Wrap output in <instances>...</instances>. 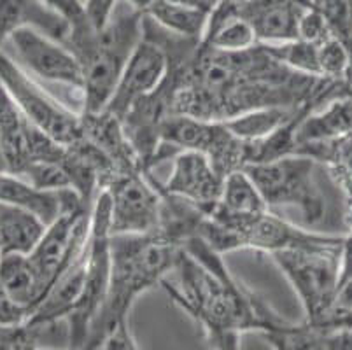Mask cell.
<instances>
[{"label":"cell","mask_w":352,"mask_h":350,"mask_svg":"<svg viewBox=\"0 0 352 350\" xmlns=\"http://www.w3.org/2000/svg\"><path fill=\"white\" fill-rule=\"evenodd\" d=\"M347 88V83L291 70L263 44L244 51H219L201 43L197 53L182 62L172 114L226 121L256 109H319L345 95Z\"/></svg>","instance_id":"obj_1"},{"label":"cell","mask_w":352,"mask_h":350,"mask_svg":"<svg viewBox=\"0 0 352 350\" xmlns=\"http://www.w3.org/2000/svg\"><path fill=\"white\" fill-rule=\"evenodd\" d=\"M175 272L177 282L163 281L168 298L200 327L210 350H240L245 333L263 335L277 312L239 284L223 256L198 237L186 240Z\"/></svg>","instance_id":"obj_2"},{"label":"cell","mask_w":352,"mask_h":350,"mask_svg":"<svg viewBox=\"0 0 352 350\" xmlns=\"http://www.w3.org/2000/svg\"><path fill=\"white\" fill-rule=\"evenodd\" d=\"M182 245L160 231L147 235L111 237V278L100 312L89 327L82 350H100L102 343L123 320L146 291L162 285L175 272Z\"/></svg>","instance_id":"obj_3"},{"label":"cell","mask_w":352,"mask_h":350,"mask_svg":"<svg viewBox=\"0 0 352 350\" xmlns=\"http://www.w3.org/2000/svg\"><path fill=\"white\" fill-rule=\"evenodd\" d=\"M244 170L258 186L268 210L296 208L309 230L326 235H345L349 231L340 186L319 160L291 154Z\"/></svg>","instance_id":"obj_4"},{"label":"cell","mask_w":352,"mask_h":350,"mask_svg":"<svg viewBox=\"0 0 352 350\" xmlns=\"http://www.w3.org/2000/svg\"><path fill=\"white\" fill-rule=\"evenodd\" d=\"M144 39V14L121 0L107 23L95 28L89 19L70 27L65 46L82 67V102L85 114L107 109L124 65Z\"/></svg>","instance_id":"obj_5"},{"label":"cell","mask_w":352,"mask_h":350,"mask_svg":"<svg viewBox=\"0 0 352 350\" xmlns=\"http://www.w3.org/2000/svg\"><path fill=\"white\" fill-rule=\"evenodd\" d=\"M344 235L328 243L274 252L272 259L293 285L303 307V322L316 327L331 308L340 282V247Z\"/></svg>","instance_id":"obj_6"},{"label":"cell","mask_w":352,"mask_h":350,"mask_svg":"<svg viewBox=\"0 0 352 350\" xmlns=\"http://www.w3.org/2000/svg\"><path fill=\"white\" fill-rule=\"evenodd\" d=\"M111 226H109V198L100 191L91 210L88 243H86V277L82 294L70 314L69 347L85 349L89 327L100 312L111 278Z\"/></svg>","instance_id":"obj_7"},{"label":"cell","mask_w":352,"mask_h":350,"mask_svg":"<svg viewBox=\"0 0 352 350\" xmlns=\"http://www.w3.org/2000/svg\"><path fill=\"white\" fill-rule=\"evenodd\" d=\"M0 85L11 95L25 118L62 146L82 139L81 112H76L47 93L30 74L0 50Z\"/></svg>","instance_id":"obj_8"},{"label":"cell","mask_w":352,"mask_h":350,"mask_svg":"<svg viewBox=\"0 0 352 350\" xmlns=\"http://www.w3.org/2000/svg\"><path fill=\"white\" fill-rule=\"evenodd\" d=\"M104 191L111 235H147L160 230L162 184L151 172L116 173Z\"/></svg>","instance_id":"obj_9"},{"label":"cell","mask_w":352,"mask_h":350,"mask_svg":"<svg viewBox=\"0 0 352 350\" xmlns=\"http://www.w3.org/2000/svg\"><path fill=\"white\" fill-rule=\"evenodd\" d=\"M162 144L175 154L181 151L201 153L223 177L245 166V142L235 137L223 121L172 114L163 124Z\"/></svg>","instance_id":"obj_10"},{"label":"cell","mask_w":352,"mask_h":350,"mask_svg":"<svg viewBox=\"0 0 352 350\" xmlns=\"http://www.w3.org/2000/svg\"><path fill=\"white\" fill-rule=\"evenodd\" d=\"M4 46L11 47L12 54L9 56L30 76L82 91V67L65 44L56 43L34 28H21L6 41Z\"/></svg>","instance_id":"obj_11"},{"label":"cell","mask_w":352,"mask_h":350,"mask_svg":"<svg viewBox=\"0 0 352 350\" xmlns=\"http://www.w3.org/2000/svg\"><path fill=\"white\" fill-rule=\"evenodd\" d=\"M225 177L212 163L197 151H181L172 158V172L162 189L168 195L190 201L209 216L217 207Z\"/></svg>","instance_id":"obj_12"},{"label":"cell","mask_w":352,"mask_h":350,"mask_svg":"<svg viewBox=\"0 0 352 350\" xmlns=\"http://www.w3.org/2000/svg\"><path fill=\"white\" fill-rule=\"evenodd\" d=\"M166 70L168 62L162 47L144 37L124 65L113 98L105 111L121 120L137 100L153 93L162 85Z\"/></svg>","instance_id":"obj_13"},{"label":"cell","mask_w":352,"mask_h":350,"mask_svg":"<svg viewBox=\"0 0 352 350\" xmlns=\"http://www.w3.org/2000/svg\"><path fill=\"white\" fill-rule=\"evenodd\" d=\"M236 14L251 25L258 44H283L298 39L300 18L309 0H233Z\"/></svg>","instance_id":"obj_14"},{"label":"cell","mask_w":352,"mask_h":350,"mask_svg":"<svg viewBox=\"0 0 352 350\" xmlns=\"http://www.w3.org/2000/svg\"><path fill=\"white\" fill-rule=\"evenodd\" d=\"M352 137V93L335 96L309 112L296 128V154Z\"/></svg>","instance_id":"obj_15"},{"label":"cell","mask_w":352,"mask_h":350,"mask_svg":"<svg viewBox=\"0 0 352 350\" xmlns=\"http://www.w3.org/2000/svg\"><path fill=\"white\" fill-rule=\"evenodd\" d=\"M82 201L72 189L46 191L27 179L14 173H0V204L23 208L39 217L44 224H51L69 205ZM85 204V201H82Z\"/></svg>","instance_id":"obj_16"},{"label":"cell","mask_w":352,"mask_h":350,"mask_svg":"<svg viewBox=\"0 0 352 350\" xmlns=\"http://www.w3.org/2000/svg\"><path fill=\"white\" fill-rule=\"evenodd\" d=\"M21 28H34L62 44L70 35L69 21L41 0H0V47Z\"/></svg>","instance_id":"obj_17"},{"label":"cell","mask_w":352,"mask_h":350,"mask_svg":"<svg viewBox=\"0 0 352 350\" xmlns=\"http://www.w3.org/2000/svg\"><path fill=\"white\" fill-rule=\"evenodd\" d=\"M81 120L82 137L95 144L111 160L116 173L146 172L139 154L124 133L120 118L109 111H102L95 114L81 112Z\"/></svg>","instance_id":"obj_18"},{"label":"cell","mask_w":352,"mask_h":350,"mask_svg":"<svg viewBox=\"0 0 352 350\" xmlns=\"http://www.w3.org/2000/svg\"><path fill=\"white\" fill-rule=\"evenodd\" d=\"M30 131L32 123L0 85V147L9 173L21 175L28 166Z\"/></svg>","instance_id":"obj_19"},{"label":"cell","mask_w":352,"mask_h":350,"mask_svg":"<svg viewBox=\"0 0 352 350\" xmlns=\"http://www.w3.org/2000/svg\"><path fill=\"white\" fill-rule=\"evenodd\" d=\"M46 231V224L23 208L0 204V252L30 254Z\"/></svg>","instance_id":"obj_20"},{"label":"cell","mask_w":352,"mask_h":350,"mask_svg":"<svg viewBox=\"0 0 352 350\" xmlns=\"http://www.w3.org/2000/svg\"><path fill=\"white\" fill-rule=\"evenodd\" d=\"M0 275L4 282V289L9 300L25 310L30 319L35 308L43 301V291L34 274L27 254L2 256L0 261Z\"/></svg>","instance_id":"obj_21"},{"label":"cell","mask_w":352,"mask_h":350,"mask_svg":"<svg viewBox=\"0 0 352 350\" xmlns=\"http://www.w3.org/2000/svg\"><path fill=\"white\" fill-rule=\"evenodd\" d=\"M268 210L265 198L244 168L228 173L223 181L221 200L212 212L232 217L259 216Z\"/></svg>","instance_id":"obj_22"},{"label":"cell","mask_w":352,"mask_h":350,"mask_svg":"<svg viewBox=\"0 0 352 350\" xmlns=\"http://www.w3.org/2000/svg\"><path fill=\"white\" fill-rule=\"evenodd\" d=\"M142 14L156 21L160 27L174 32V34L191 39H200L201 41L204 34H206L210 12L195 8H186V6L155 2L149 8H146Z\"/></svg>","instance_id":"obj_23"},{"label":"cell","mask_w":352,"mask_h":350,"mask_svg":"<svg viewBox=\"0 0 352 350\" xmlns=\"http://www.w3.org/2000/svg\"><path fill=\"white\" fill-rule=\"evenodd\" d=\"M312 107V105H307ZM303 109V107H302ZM316 109V107H314ZM300 109H284V107H267L256 109V111L244 112L239 114L232 120H226L223 123L226 124L230 131L240 140L249 142V140L263 139L272 131H275L279 127H283L287 120H291Z\"/></svg>","instance_id":"obj_24"},{"label":"cell","mask_w":352,"mask_h":350,"mask_svg":"<svg viewBox=\"0 0 352 350\" xmlns=\"http://www.w3.org/2000/svg\"><path fill=\"white\" fill-rule=\"evenodd\" d=\"M268 343H279L284 350H331L328 338L309 324H291L283 317H277L263 333Z\"/></svg>","instance_id":"obj_25"},{"label":"cell","mask_w":352,"mask_h":350,"mask_svg":"<svg viewBox=\"0 0 352 350\" xmlns=\"http://www.w3.org/2000/svg\"><path fill=\"white\" fill-rule=\"evenodd\" d=\"M268 53L280 62L283 65L289 67L291 70H296L305 76L321 77L319 72V46L305 43V41H291L283 44H263Z\"/></svg>","instance_id":"obj_26"},{"label":"cell","mask_w":352,"mask_h":350,"mask_svg":"<svg viewBox=\"0 0 352 350\" xmlns=\"http://www.w3.org/2000/svg\"><path fill=\"white\" fill-rule=\"evenodd\" d=\"M335 39L352 53V0H309Z\"/></svg>","instance_id":"obj_27"},{"label":"cell","mask_w":352,"mask_h":350,"mask_svg":"<svg viewBox=\"0 0 352 350\" xmlns=\"http://www.w3.org/2000/svg\"><path fill=\"white\" fill-rule=\"evenodd\" d=\"M331 32H329L328 25L324 23V19L321 18L316 9L310 8V4L307 6L305 12L300 18V25H298V39L300 41H305V43L310 44H319L326 43L328 39H331Z\"/></svg>","instance_id":"obj_28"},{"label":"cell","mask_w":352,"mask_h":350,"mask_svg":"<svg viewBox=\"0 0 352 350\" xmlns=\"http://www.w3.org/2000/svg\"><path fill=\"white\" fill-rule=\"evenodd\" d=\"M0 261H2V252H0ZM27 320V312L9 300L4 282H2V275H0V324L2 326H25Z\"/></svg>","instance_id":"obj_29"},{"label":"cell","mask_w":352,"mask_h":350,"mask_svg":"<svg viewBox=\"0 0 352 350\" xmlns=\"http://www.w3.org/2000/svg\"><path fill=\"white\" fill-rule=\"evenodd\" d=\"M41 2H44L47 8L62 14L69 21L70 27L82 23L85 19H88L86 8L81 0H41Z\"/></svg>","instance_id":"obj_30"},{"label":"cell","mask_w":352,"mask_h":350,"mask_svg":"<svg viewBox=\"0 0 352 350\" xmlns=\"http://www.w3.org/2000/svg\"><path fill=\"white\" fill-rule=\"evenodd\" d=\"M100 350H140L139 343L133 338L128 320H123L102 343Z\"/></svg>","instance_id":"obj_31"},{"label":"cell","mask_w":352,"mask_h":350,"mask_svg":"<svg viewBox=\"0 0 352 350\" xmlns=\"http://www.w3.org/2000/svg\"><path fill=\"white\" fill-rule=\"evenodd\" d=\"M120 2L121 0H86V16L95 28L104 27Z\"/></svg>","instance_id":"obj_32"},{"label":"cell","mask_w":352,"mask_h":350,"mask_svg":"<svg viewBox=\"0 0 352 350\" xmlns=\"http://www.w3.org/2000/svg\"><path fill=\"white\" fill-rule=\"evenodd\" d=\"M128 4L135 8L137 11L144 12L146 8H149L155 2H166V4H177V6H186V8H195L201 9V11L212 12V9L216 8L219 0H124Z\"/></svg>","instance_id":"obj_33"},{"label":"cell","mask_w":352,"mask_h":350,"mask_svg":"<svg viewBox=\"0 0 352 350\" xmlns=\"http://www.w3.org/2000/svg\"><path fill=\"white\" fill-rule=\"evenodd\" d=\"M352 278V230L344 235L340 247V282H347Z\"/></svg>","instance_id":"obj_34"},{"label":"cell","mask_w":352,"mask_h":350,"mask_svg":"<svg viewBox=\"0 0 352 350\" xmlns=\"http://www.w3.org/2000/svg\"><path fill=\"white\" fill-rule=\"evenodd\" d=\"M326 335V333H324ZM331 350H352V329L338 333H328L326 335Z\"/></svg>","instance_id":"obj_35"},{"label":"cell","mask_w":352,"mask_h":350,"mask_svg":"<svg viewBox=\"0 0 352 350\" xmlns=\"http://www.w3.org/2000/svg\"><path fill=\"white\" fill-rule=\"evenodd\" d=\"M8 172V165H6V158L4 153H2V147H0V173Z\"/></svg>","instance_id":"obj_36"},{"label":"cell","mask_w":352,"mask_h":350,"mask_svg":"<svg viewBox=\"0 0 352 350\" xmlns=\"http://www.w3.org/2000/svg\"><path fill=\"white\" fill-rule=\"evenodd\" d=\"M27 350H53V349H39V347H35V345H30V347H28V349ZM67 350H76V349H70V347H69V349H67Z\"/></svg>","instance_id":"obj_37"},{"label":"cell","mask_w":352,"mask_h":350,"mask_svg":"<svg viewBox=\"0 0 352 350\" xmlns=\"http://www.w3.org/2000/svg\"><path fill=\"white\" fill-rule=\"evenodd\" d=\"M270 347H272V349H274V350H284L283 347L279 345V343H274V342H272V343H270Z\"/></svg>","instance_id":"obj_38"}]
</instances>
